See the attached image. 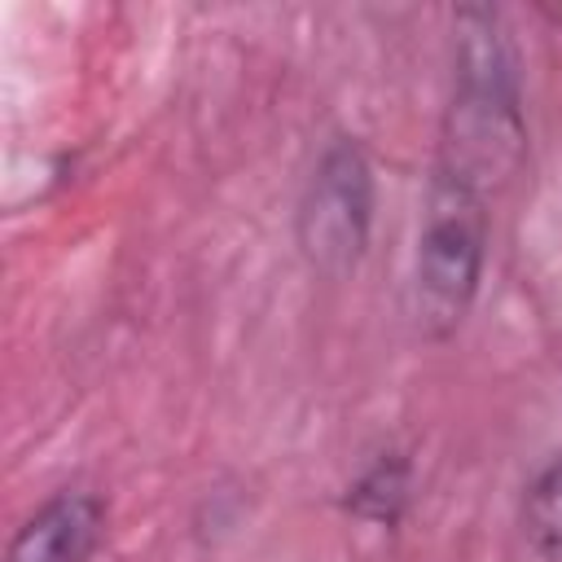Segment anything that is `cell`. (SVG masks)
<instances>
[{"instance_id": "1", "label": "cell", "mask_w": 562, "mask_h": 562, "mask_svg": "<svg viewBox=\"0 0 562 562\" xmlns=\"http://www.w3.org/2000/svg\"><path fill=\"white\" fill-rule=\"evenodd\" d=\"M527 162V119L509 40L496 9L465 4L452 18V97L439 132L435 171L474 193L505 189Z\"/></svg>"}, {"instance_id": "6", "label": "cell", "mask_w": 562, "mask_h": 562, "mask_svg": "<svg viewBox=\"0 0 562 562\" xmlns=\"http://www.w3.org/2000/svg\"><path fill=\"white\" fill-rule=\"evenodd\" d=\"M522 531L531 549L549 562H562V457H553L522 496Z\"/></svg>"}, {"instance_id": "3", "label": "cell", "mask_w": 562, "mask_h": 562, "mask_svg": "<svg viewBox=\"0 0 562 562\" xmlns=\"http://www.w3.org/2000/svg\"><path fill=\"white\" fill-rule=\"evenodd\" d=\"M373 206H378V184L369 154L360 149V140L334 136L316 154V167L294 211V241L303 263L325 281L351 277L369 250Z\"/></svg>"}, {"instance_id": "5", "label": "cell", "mask_w": 562, "mask_h": 562, "mask_svg": "<svg viewBox=\"0 0 562 562\" xmlns=\"http://www.w3.org/2000/svg\"><path fill=\"white\" fill-rule=\"evenodd\" d=\"M408 492H413V465H408L404 452L386 448V452H378V457L356 474V483L347 487L342 505H347V514H356V518H364V522H386V527H395L400 514H404V505H408Z\"/></svg>"}, {"instance_id": "2", "label": "cell", "mask_w": 562, "mask_h": 562, "mask_svg": "<svg viewBox=\"0 0 562 562\" xmlns=\"http://www.w3.org/2000/svg\"><path fill=\"white\" fill-rule=\"evenodd\" d=\"M487 237H492L487 198L435 171L426 184L422 233L413 255V321L430 342L452 338L470 316L483 281Z\"/></svg>"}, {"instance_id": "4", "label": "cell", "mask_w": 562, "mask_h": 562, "mask_svg": "<svg viewBox=\"0 0 562 562\" xmlns=\"http://www.w3.org/2000/svg\"><path fill=\"white\" fill-rule=\"evenodd\" d=\"M105 536V505L92 492L66 487L48 496L9 540L4 562H88Z\"/></svg>"}]
</instances>
